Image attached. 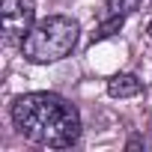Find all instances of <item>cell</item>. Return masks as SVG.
<instances>
[{
	"instance_id": "1",
	"label": "cell",
	"mask_w": 152,
	"mask_h": 152,
	"mask_svg": "<svg viewBox=\"0 0 152 152\" xmlns=\"http://www.w3.org/2000/svg\"><path fill=\"white\" fill-rule=\"evenodd\" d=\"M12 122L36 146L72 149L81 140V113L57 93H27L12 104Z\"/></svg>"
},
{
	"instance_id": "4",
	"label": "cell",
	"mask_w": 152,
	"mask_h": 152,
	"mask_svg": "<svg viewBox=\"0 0 152 152\" xmlns=\"http://www.w3.org/2000/svg\"><path fill=\"white\" fill-rule=\"evenodd\" d=\"M143 3V0H104L102 6V18H99V39L110 36L113 30L122 27V21Z\"/></svg>"
},
{
	"instance_id": "5",
	"label": "cell",
	"mask_w": 152,
	"mask_h": 152,
	"mask_svg": "<svg viewBox=\"0 0 152 152\" xmlns=\"http://www.w3.org/2000/svg\"><path fill=\"white\" fill-rule=\"evenodd\" d=\"M143 93V84L137 75H128V72H119L107 81V96L110 99H134Z\"/></svg>"
},
{
	"instance_id": "2",
	"label": "cell",
	"mask_w": 152,
	"mask_h": 152,
	"mask_svg": "<svg viewBox=\"0 0 152 152\" xmlns=\"http://www.w3.org/2000/svg\"><path fill=\"white\" fill-rule=\"evenodd\" d=\"M81 36V24L72 15H48L42 21L33 24V30L24 36L21 42V54L27 63L36 66H48L57 60H66Z\"/></svg>"
},
{
	"instance_id": "3",
	"label": "cell",
	"mask_w": 152,
	"mask_h": 152,
	"mask_svg": "<svg viewBox=\"0 0 152 152\" xmlns=\"http://www.w3.org/2000/svg\"><path fill=\"white\" fill-rule=\"evenodd\" d=\"M0 18H3L6 45H21L36 24V3L33 0H0Z\"/></svg>"
}]
</instances>
